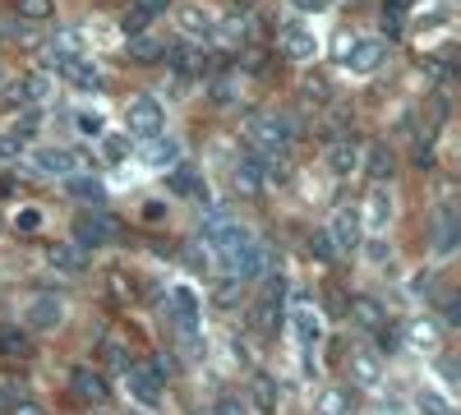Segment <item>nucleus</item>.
Returning a JSON list of instances; mask_svg holds the SVG:
<instances>
[{
    "label": "nucleus",
    "mask_w": 461,
    "mask_h": 415,
    "mask_svg": "<svg viewBox=\"0 0 461 415\" xmlns=\"http://www.w3.org/2000/svg\"><path fill=\"white\" fill-rule=\"evenodd\" d=\"M125 121H130V134H139V139L162 134V125H167V116H162L158 97H130V106H125Z\"/></svg>",
    "instance_id": "5"
},
{
    "label": "nucleus",
    "mask_w": 461,
    "mask_h": 415,
    "mask_svg": "<svg viewBox=\"0 0 461 415\" xmlns=\"http://www.w3.org/2000/svg\"><path fill=\"white\" fill-rule=\"evenodd\" d=\"M56 69L65 74L74 88H84V93H97V88H102V69H97L93 60H84V56H60Z\"/></svg>",
    "instance_id": "10"
},
{
    "label": "nucleus",
    "mask_w": 461,
    "mask_h": 415,
    "mask_svg": "<svg viewBox=\"0 0 461 415\" xmlns=\"http://www.w3.org/2000/svg\"><path fill=\"white\" fill-rule=\"evenodd\" d=\"M328 240H332L341 254L360 249V217H356V208H351V203H337V208H332V221H328Z\"/></svg>",
    "instance_id": "7"
},
{
    "label": "nucleus",
    "mask_w": 461,
    "mask_h": 415,
    "mask_svg": "<svg viewBox=\"0 0 461 415\" xmlns=\"http://www.w3.org/2000/svg\"><path fill=\"white\" fill-rule=\"evenodd\" d=\"M125 51H130L134 65H152V60L167 56V47L158 42V37H148V32H130V47H125Z\"/></svg>",
    "instance_id": "19"
},
{
    "label": "nucleus",
    "mask_w": 461,
    "mask_h": 415,
    "mask_svg": "<svg viewBox=\"0 0 461 415\" xmlns=\"http://www.w3.org/2000/svg\"><path fill=\"white\" fill-rule=\"evenodd\" d=\"M208 93H212V102H217V106H230V97H236V79H230V74H217Z\"/></svg>",
    "instance_id": "32"
},
{
    "label": "nucleus",
    "mask_w": 461,
    "mask_h": 415,
    "mask_svg": "<svg viewBox=\"0 0 461 415\" xmlns=\"http://www.w3.org/2000/svg\"><path fill=\"white\" fill-rule=\"evenodd\" d=\"M351 374H356V383H378V374H383V351L360 342L351 347Z\"/></svg>",
    "instance_id": "13"
},
{
    "label": "nucleus",
    "mask_w": 461,
    "mask_h": 415,
    "mask_svg": "<svg viewBox=\"0 0 461 415\" xmlns=\"http://www.w3.org/2000/svg\"><path fill=\"white\" fill-rule=\"evenodd\" d=\"M143 217H148V221H162V217H167V208H162V203H148V208H143Z\"/></svg>",
    "instance_id": "44"
},
{
    "label": "nucleus",
    "mask_w": 461,
    "mask_h": 415,
    "mask_svg": "<svg viewBox=\"0 0 461 415\" xmlns=\"http://www.w3.org/2000/svg\"><path fill=\"white\" fill-rule=\"evenodd\" d=\"M402 0H388V5H383V28H388V37H397L402 32Z\"/></svg>",
    "instance_id": "35"
},
{
    "label": "nucleus",
    "mask_w": 461,
    "mask_h": 415,
    "mask_svg": "<svg viewBox=\"0 0 461 415\" xmlns=\"http://www.w3.org/2000/svg\"><path fill=\"white\" fill-rule=\"evenodd\" d=\"M295 5H300V10H323L328 0H295Z\"/></svg>",
    "instance_id": "46"
},
{
    "label": "nucleus",
    "mask_w": 461,
    "mask_h": 415,
    "mask_svg": "<svg viewBox=\"0 0 461 415\" xmlns=\"http://www.w3.org/2000/svg\"><path fill=\"white\" fill-rule=\"evenodd\" d=\"M291 328L300 337V347H319L323 342V314H319L314 300H295L291 305Z\"/></svg>",
    "instance_id": "8"
},
{
    "label": "nucleus",
    "mask_w": 461,
    "mask_h": 415,
    "mask_svg": "<svg viewBox=\"0 0 461 415\" xmlns=\"http://www.w3.org/2000/svg\"><path fill=\"white\" fill-rule=\"evenodd\" d=\"M171 190H176V194H194V199H203V185H199L194 167H176V171H171Z\"/></svg>",
    "instance_id": "26"
},
{
    "label": "nucleus",
    "mask_w": 461,
    "mask_h": 415,
    "mask_svg": "<svg viewBox=\"0 0 461 415\" xmlns=\"http://www.w3.org/2000/svg\"><path fill=\"white\" fill-rule=\"evenodd\" d=\"M236 185H240L245 194H258V190H263V158H258V153H245V158H240Z\"/></svg>",
    "instance_id": "20"
},
{
    "label": "nucleus",
    "mask_w": 461,
    "mask_h": 415,
    "mask_svg": "<svg viewBox=\"0 0 461 415\" xmlns=\"http://www.w3.org/2000/svg\"><path fill=\"white\" fill-rule=\"evenodd\" d=\"M37 167H42L47 176H74V171H84V158L65 153V148H42V153H37Z\"/></svg>",
    "instance_id": "15"
},
{
    "label": "nucleus",
    "mask_w": 461,
    "mask_h": 415,
    "mask_svg": "<svg viewBox=\"0 0 461 415\" xmlns=\"http://www.w3.org/2000/svg\"><path fill=\"white\" fill-rule=\"evenodd\" d=\"M212 415H249V410H245V401H240L236 392H221V397L212 401Z\"/></svg>",
    "instance_id": "34"
},
{
    "label": "nucleus",
    "mask_w": 461,
    "mask_h": 415,
    "mask_svg": "<svg viewBox=\"0 0 461 415\" xmlns=\"http://www.w3.org/2000/svg\"><path fill=\"white\" fill-rule=\"evenodd\" d=\"M360 167L369 171L374 185H388V180H393V158H388V148H369V153H360Z\"/></svg>",
    "instance_id": "21"
},
{
    "label": "nucleus",
    "mask_w": 461,
    "mask_h": 415,
    "mask_svg": "<svg viewBox=\"0 0 461 415\" xmlns=\"http://www.w3.org/2000/svg\"><path fill=\"white\" fill-rule=\"evenodd\" d=\"M79 130H84V134H102V121H97V116H79Z\"/></svg>",
    "instance_id": "43"
},
{
    "label": "nucleus",
    "mask_w": 461,
    "mask_h": 415,
    "mask_svg": "<svg viewBox=\"0 0 461 415\" xmlns=\"http://www.w3.org/2000/svg\"><path fill=\"white\" fill-rule=\"evenodd\" d=\"M69 392L74 397H79V401H106V379H102V374H93L88 365H79V369H74L69 374Z\"/></svg>",
    "instance_id": "14"
},
{
    "label": "nucleus",
    "mask_w": 461,
    "mask_h": 415,
    "mask_svg": "<svg viewBox=\"0 0 461 415\" xmlns=\"http://www.w3.org/2000/svg\"><path fill=\"white\" fill-rule=\"evenodd\" d=\"M217 249H221V258H226V268H230V277H240V282H249V277H258L263 273V245H254L249 240V231L236 221L230 231L217 240Z\"/></svg>",
    "instance_id": "2"
},
{
    "label": "nucleus",
    "mask_w": 461,
    "mask_h": 415,
    "mask_svg": "<svg viewBox=\"0 0 461 415\" xmlns=\"http://www.w3.org/2000/svg\"><path fill=\"white\" fill-rule=\"evenodd\" d=\"M383 60H388V42H383V37H356V42L341 51V65L351 74H374Z\"/></svg>",
    "instance_id": "4"
},
{
    "label": "nucleus",
    "mask_w": 461,
    "mask_h": 415,
    "mask_svg": "<svg viewBox=\"0 0 461 415\" xmlns=\"http://www.w3.org/2000/svg\"><path fill=\"white\" fill-rule=\"evenodd\" d=\"M47 258H51V268H60V273H84V249L79 245H51Z\"/></svg>",
    "instance_id": "24"
},
{
    "label": "nucleus",
    "mask_w": 461,
    "mask_h": 415,
    "mask_svg": "<svg viewBox=\"0 0 461 415\" xmlns=\"http://www.w3.org/2000/svg\"><path fill=\"white\" fill-rule=\"evenodd\" d=\"M51 14H56L51 0H19V19L23 23H47Z\"/></svg>",
    "instance_id": "28"
},
{
    "label": "nucleus",
    "mask_w": 461,
    "mask_h": 415,
    "mask_svg": "<svg viewBox=\"0 0 461 415\" xmlns=\"http://www.w3.org/2000/svg\"><path fill=\"white\" fill-rule=\"evenodd\" d=\"M415 406H420V415H452V406H447L438 392H420Z\"/></svg>",
    "instance_id": "33"
},
{
    "label": "nucleus",
    "mask_w": 461,
    "mask_h": 415,
    "mask_svg": "<svg viewBox=\"0 0 461 415\" xmlns=\"http://www.w3.org/2000/svg\"><path fill=\"white\" fill-rule=\"evenodd\" d=\"M212 300L221 310H230L240 300V277H217V286H212Z\"/></svg>",
    "instance_id": "29"
},
{
    "label": "nucleus",
    "mask_w": 461,
    "mask_h": 415,
    "mask_svg": "<svg viewBox=\"0 0 461 415\" xmlns=\"http://www.w3.org/2000/svg\"><path fill=\"white\" fill-rule=\"evenodd\" d=\"M0 356H10V360L28 356V337L19 328H0Z\"/></svg>",
    "instance_id": "27"
},
{
    "label": "nucleus",
    "mask_w": 461,
    "mask_h": 415,
    "mask_svg": "<svg viewBox=\"0 0 461 415\" xmlns=\"http://www.w3.org/2000/svg\"><path fill=\"white\" fill-rule=\"evenodd\" d=\"M411 342L415 347H438V323H429V319L411 323Z\"/></svg>",
    "instance_id": "31"
},
{
    "label": "nucleus",
    "mask_w": 461,
    "mask_h": 415,
    "mask_svg": "<svg viewBox=\"0 0 461 415\" xmlns=\"http://www.w3.org/2000/svg\"><path fill=\"white\" fill-rule=\"evenodd\" d=\"M171 310H176L180 337H185V342H194V328H199V300H194V291L176 286V291H171Z\"/></svg>",
    "instance_id": "12"
},
{
    "label": "nucleus",
    "mask_w": 461,
    "mask_h": 415,
    "mask_svg": "<svg viewBox=\"0 0 461 415\" xmlns=\"http://www.w3.org/2000/svg\"><path fill=\"white\" fill-rule=\"evenodd\" d=\"M328 171H332V176L360 171V143H356V134H337V139L328 143Z\"/></svg>",
    "instance_id": "9"
},
{
    "label": "nucleus",
    "mask_w": 461,
    "mask_h": 415,
    "mask_svg": "<svg viewBox=\"0 0 461 415\" xmlns=\"http://www.w3.org/2000/svg\"><path fill=\"white\" fill-rule=\"evenodd\" d=\"M167 5H171V0H134V10H143L148 19H158V14H162Z\"/></svg>",
    "instance_id": "39"
},
{
    "label": "nucleus",
    "mask_w": 461,
    "mask_h": 415,
    "mask_svg": "<svg viewBox=\"0 0 461 415\" xmlns=\"http://www.w3.org/2000/svg\"><path fill=\"white\" fill-rule=\"evenodd\" d=\"M185 23H189V32H208V19H203L199 10H189V14H185Z\"/></svg>",
    "instance_id": "42"
},
{
    "label": "nucleus",
    "mask_w": 461,
    "mask_h": 415,
    "mask_svg": "<svg viewBox=\"0 0 461 415\" xmlns=\"http://www.w3.org/2000/svg\"><path fill=\"white\" fill-rule=\"evenodd\" d=\"M23 153V134H0V162H10Z\"/></svg>",
    "instance_id": "36"
},
{
    "label": "nucleus",
    "mask_w": 461,
    "mask_h": 415,
    "mask_svg": "<svg viewBox=\"0 0 461 415\" xmlns=\"http://www.w3.org/2000/svg\"><path fill=\"white\" fill-rule=\"evenodd\" d=\"M351 406H356V392L351 388H328L319 397V415H351Z\"/></svg>",
    "instance_id": "25"
},
{
    "label": "nucleus",
    "mask_w": 461,
    "mask_h": 415,
    "mask_svg": "<svg viewBox=\"0 0 461 415\" xmlns=\"http://www.w3.org/2000/svg\"><path fill=\"white\" fill-rule=\"evenodd\" d=\"M143 143H148V158L158 162V167L176 162V143H171V139H162V134H152V139H143Z\"/></svg>",
    "instance_id": "30"
},
{
    "label": "nucleus",
    "mask_w": 461,
    "mask_h": 415,
    "mask_svg": "<svg viewBox=\"0 0 461 415\" xmlns=\"http://www.w3.org/2000/svg\"><path fill=\"white\" fill-rule=\"evenodd\" d=\"M106 158H125V143L121 139H106Z\"/></svg>",
    "instance_id": "45"
},
{
    "label": "nucleus",
    "mask_w": 461,
    "mask_h": 415,
    "mask_svg": "<svg viewBox=\"0 0 461 415\" xmlns=\"http://www.w3.org/2000/svg\"><path fill=\"white\" fill-rule=\"evenodd\" d=\"M148 23H152V19H148V14H143V10H134V5H130V10H125V37H130V32H143V28H148Z\"/></svg>",
    "instance_id": "37"
},
{
    "label": "nucleus",
    "mask_w": 461,
    "mask_h": 415,
    "mask_svg": "<svg viewBox=\"0 0 461 415\" xmlns=\"http://www.w3.org/2000/svg\"><path fill=\"white\" fill-rule=\"evenodd\" d=\"M230 226H236V217H230L226 208H208V212H203V221H199V231H203V240H208V245H217V240L230 231Z\"/></svg>",
    "instance_id": "23"
},
{
    "label": "nucleus",
    "mask_w": 461,
    "mask_h": 415,
    "mask_svg": "<svg viewBox=\"0 0 461 415\" xmlns=\"http://www.w3.org/2000/svg\"><path fill=\"white\" fill-rule=\"evenodd\" d=\"M115 236H121V226H115V217H106V212H79L74 217V245L79 249L111 245Z\"/></svg>",
    "instance_id": "3"
},
{
    "label": "nucleus",
    "mask_w": 461,
    "mask_h": 415,
    "mask_svg": "<svg viewBox=\"0 0 461 415\" xmlns=\"http://www.w3.org/2000/svg\"><path fill=\"white\" fill-rule=\"evenodd\" d=\"M249 392H254V406H258L263 415H273V410H277V401H282V388H277L273 379H267V374H254Z\"/></svg>",
    "instance_id": "22"
},
{
    "label": "nucleus",
    "mask_w": 461,
    "mask_h": 415,
    "mask_svg": "<svg viewBox=\"0 0 461 415\" xmlns=\"http://www.w3.org/2000/svg\"><path fill=\"white\" fill-rule=\"evenodd\" d=\"M10 415H47V410L37 406V401H14V406H10Z\"/></svg>",
    "instance_id": "41"
},
{
    "label": "nucleus",
    "mask_w": 461,
    "mask_h": 415,
    "mask_svg": "<svg viewBox=\"0 0 461 415\" xmlns=\"http://www.w3.org/2000/svg\"><path fill=\"white\" fill-rule=\"evenodd\" d=\"M125 388L139 406H162V374L158 369H143V365H125Z\"/></svg>",
    "instance_id": "6"
},
{
    "label": "nucleus",
    "mask_w": 461,
    "mask_h": 415,
    "mask_svg": "<svg viewBox=\"0 0 461 415\" xmlns=\"http://www.w3.org/2000/svg\"><path fill=\"white\" fill-rule=\"evenodd\" d=\"M351 319H356V328H365V332H378L383 323H388V314H383V305L374 295H351Z\"/></svg>",
    "instance_id": "17"
},
{
    "label": "nucleus",
    "mask_w": 461,
    "mask_h": 415,
    "mask_svg": "<svg viewBox=\"0 0 461 415\" xmlns=\"http://www.w3.org/2000/svg\"><path fill=\"white\" fill-rule=\"evenodd\" d=\"M60 319H65V305L56 295H37L28 305V323L32 328H60Z\"/></svg>",
    "instance_id": "18"
},
{
    "label": "nucleus",
    "mask_w": 461,
    "mask_h": 415,
    "mask_svg": "<svg viewBox=\"0 0 461 415\" xmlns=\"http://www.w3.org/2000/svg\"><path fill=\"white\" fill-rule=\"evenodd\" d=\"M74 194H84V199H102V185H97V180H74Z\"/></svg>",
    "instance_id": "40"
},
{
    "label": "nucleus",
    "mask_w": 461,
    "mask_h": 415,
    "mask_svg": "<svg viewBox=\"0 0 461 415\" xmlns=\"http://www.w3.org/2000/svg\"><path fill=\"white\" fill-rule=\"evenodd\" d=\"M365 221L374 226V231H383V226L393 221V194H388V185H374L369 199H365Z\"/></svg>",
    "instance_id": "16"
},
{
    "label": "nucleus",
    "mask_w": 461,
    "mask_h": 415,
    "mask_svg": "<svg viewBox=\"0 0 461 415\" xmlns=\"http://www.w3.org/2000/svg\"><path fill=\"white\" fill-rule=\"evenodd\" d=\"M245 134H249V148L254 153H286V148L295 143V121L286 116V111H254V116L245 121Z\"/></svg>",
    "instance_id": "1"
},
{
    "label": "nucleus",
    "mask_w": 461,
    "mask_h": 415,
    "mask_svg": "<svg viewBox=\"0 0 461 415\" xmlns=\"http://www.w3.org/2000/svg\"><path fill=\"white\" fill-rule=\"evenodd\" d=\"M282 51H286L291 60H300V65H310V60H319V37L304 28V23H291V28L282 32Z\"/></svg>",
    "instance_id": "11"
},
{
    "label": "nucleus",
    "mask_w": 461,
    "mask_h": 415,
    "mask_svg": "<svg viewBox=\"0 0 461 415\" xmlns=\"http://www.w3.org/2000/svg\"><path fill=\"white\" fill-rule=\"evenodd\" d=\"M310 254H319V258H332V240H328V231H314V236H310Z\"/></svg>",
    "instance_id": "38"
}]
</instances>
